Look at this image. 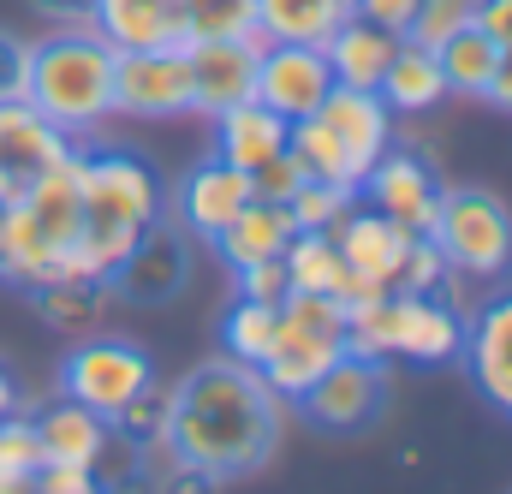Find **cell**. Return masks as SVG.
Returning a JSON list of instances; mask_svg holds the SVG:
<instances>
[{"label":"cell","mask_w":512,"mask_h":494,"mask_svg":"<svg viewBox=\"0 0 512 494\" xmlns=\"http://www.w3.org/2000/svg\"><path fill=\"white\" fill-rule=\"evenodd\" d=\"M167 441L185 465H197L215 483L251 477L280 441V393L262 381L256 364L221 352L167 393Z\"/></svg>","instance_id":"cell-1"},{"label":"cell","mask_w":512,"mask_h":494,"mask_svg":"<svg viewBox=\"0 0 512 494\" xmlns=\"http://www.w3.org/2000/svg\"><path fill=\"white\" fill-rule=\"evenodd\" d=\"M84 233V161L78 149L36 173L12 203H0V280L6 286H54L60 256Z\"/></svg>","instance_id":"cell-2"},{"label":"cell","mask_w":512,"mask_h":494,"mask_svg":"<svg viewBox=\"0 0 512 494\" xmlns=\"http://www.w3.org/2000/svg\"><path fill=\"white\" fill-rule=\"evenodd\" d=\"M24 102L66 131L72 143H84L96 125L114 114V48L96 36V24H60L54 36L30 42L24 60Z\"/></svg>","instance_id":"cell-3"},{"label":"cell","mask_w":512,"mask_h":494,"mask_svg":"<svg viewBox=\"0 0 512 494\" xmlns=\"http://www.w3.org/2000/svg\"><path fill=\"white\" fill-rule=\"evenodd\" d=\"M465 346V316L441 292H382L346 310V352L370 364H447Z\"/></svg>","instance_id":"cell-4"},{"label":"cell","mask_w":512,"mask_h":494,"mask_svg":"<svg viewBox=\"0 0 512 494\" xmlns=\"http://www.w3.org/2000/svg\"><path fill=\"white\" fill-rule=\"evenodd\" d=\"M334 358H346V304L328 292H286L280 322H274V346L256 364L262 381L280 399H298Z\"/></svg>","instance_id":"cell-5"},{"label":"cell","mask_w":512,"mask_h":494,"mask_svg":"<svg viewBox=\"0 0 512 494\" xmlns=\"http://www.w3.org/2000/svg\"><path fill=\"white\" fill-rule=\"evenodd\" d=\"M429 239L441 250L447 274H459V280H501L512 268V209L495 191L453 185L435 203Z\"/></svg>","instance_id":"cell-6"},{"label":"cell","mask_w":512,"mask_h":494,"mask_svg":"<svg viewBox=\"0 0 512 494\" xmlns=\"http://www.w3.org/2000/svg\"><path fill=\"white\" fill-rule=\"evenodd\" d=\"M78 161H84V227H120V233H143L167 215L161 203V185L155 173L126 155V149H84L78 143Z\"/></svg>","instance_id":"cell-7"},{"label":"cell","mask_w":512,"mask_h":494,"mask_svg":"<svg viewBox=\"0 0 512 494\" xmlns=\"http://www.w3.org/2000/svg\"><path fill=\"white\" fill-rule=\"evenodd\" d=\"M60 387H66V399H78V405H90V411H102V417L114 423L120 405H131L137 393L155 387V364H149L143 346L96 334V340H78V346L66 352Z\"/></svg>","instance_id":"cell-8"},{"label":"cell","mask_w":512,"mask_h":494,"mask_svg":"<svg viewBox=\"0 0 512 494\" xmlns=\"http://www.w3.org/2000/svg\"><path fill=\"white\" fill-rule=\"evenodd\" d=\"M387 399V364H370V358H334L328 370L316 375L292 405L304 411V423L328 429V435H358L382 417Z\"/></svg>","instance_id":"cell-9"},{"label":"cell","mask_w":512,"mask_h":494,"mask_svg":"<svg viewBox=\"0 0 512 494\" xmlns=\"http://www.w3.org/2000/svg\"><path fill=\"white\" fill-rule=\"evenodd\" d=\"M114 114H131V120H179V114H191L185 48L114 54Z\"/></svg>","instance_id":"cell-10"},{"label":"cell","mask_w":512,"mask_h":494,"mask_svg":"<svg viewBox=\"0 0 512 494\" xmlns=\"http://www.w3.org/2000/svg\"><path fill=\"white\" fill-rule=\"evenodd\" d=\"M268 36H221V42H185V66H191V114H227L239 102H256V60H262Z\"/></svg>","instance_id":"cell-11"},{"label":"cell","mask_w":512,"mask_h":494,"mask_svg":"<svg viewBox=\"0 0 512 494\" xmlns=\"http://www.w3.org/2000/svg\"><path fill=\"white\" fill-rule=\"evenodd\" d=\"M256 203V179L245 167H233V161H197L185 179H179V191H173V203H167V215L185 227V239H215L239 209H251Z\"/></svg>","instance_id":"cell-12"},{"label":"cell","mask_w":512,"mask_h":494,"mask_svg":"<svg viewBox=\"0 0 512 494\" xmlns=\"http://www.w3.org/2000/svg\"><path fill=\"white\" fill-rule=\"evenodd\" d=\"M334 90L328 54L304 48V42H268L256 60V102L274 108L280 120H304L322 108V96Z\"/></svg>","instance_id":"cell-13"},{"label":"cell","mask_w":512,"mask_h":494,"mask_svg":"<svg viewBox=\"0 0 512 494\" xmlns=\"http://www.w3.org/2000/svg\"><path fill=\"white\" fill-rule=\"evenodd\" d=\"M185 274H191L185 227L161 215L155 227H143V239L131 245V256L114 268L108 292H114V298H131V304H167V298L185 286Z\"/></svg>","instance_id":"cell-14"},{"label":"cell","mask_w":512,"mask_h":494,"mask_svg":"<svg viewBox=\"0 0 512 494\" xmlns=\"http://www.w3.org/2000/svg\"><path fill=\"white\" fill-rule=\"evenodd\" d=\"M459 364L471 375V387L512 417V292H495L477 316H465V346Z\"/></svg>","instance_id":"cell-15"},{"label":"cell","mask_w":512,"mask_h":494,"mask_svg":"<svg viewBox=\"0 0 512 494\" xmlns=\"http://www.w3.org/2000/svg\"><path fill=\"white\" fill-rule=\"evenodd\" d=\"M358 197H370V209H382L387 221H399L405 233H429L441 185H435V173L411 149H387L382 161L358 179Z\"/></svg>","instance_id":"cell-16"},{"label":"cell","mask_w":512,"mask_h":494,"mask_svg":"<svg viewBox=\"0 0 512 494\" xmlns=\"http://www.w3.org/2000/svg\"><path fill=\"white\" fill-rule=\"evenodd\" d=\"M316 120L334 131V143L346 149L352 173L364 179L387 149H393V108H387L376 90H352V84H334L316 108Z\"/></svg>","instance_id":"cell-17"},{"label":"cell","mask_w":512,"mask_h":494,"mask_svg":"<svg viewBox=\"0 0 512 494\" xmlns=\"http://www.w3.org/2000/svg\"><path fill=\"white\" fill-rule=\"evenodd\" d=\"M72 149H78V143H72L66 131H54L24 96L0 102V173L12 179V191H24L36 173H48V167L66 161Z\"/></svg>","instance_id":"cell-18"},{"label":"cell","mask_w":512,"mask_h":494,"mask_svg":"<svg viewBox=\"0 0 512 494\" xmlns=\"http://www.w3.org/2000/svg\"><path fill=\"white\" fill-rule=\"evenodd\" d=\"M96 36L131 54V48H185V6L179 0H96L90 6Z\"/></svg>","instance_id":"cell-19"},{"label":"cell","mask_w":512,"mask_h":494,"mask_svg":"<svg viewBox=\"0 0 512 494\" xmlns=\"http://www.w3.org/2000/svg\"><path fill=\"white\" fill-rule=\"evenodd\" d=\"M286 137H292V120H280L262 102H239V108L215 114V155L245 167V173L268 167L274 155H286Z\"/></svg>","instance_id":"cell-20"},{"label":"cell","mask_w":512,"mask_h":494,"mask_svg":"<svg viewBox=\"0 0 512 494\" xmlns=\"http://www.w3.org/2000/svg\"><path fill=\"white\" fill-rule=\"evenodd\" d=\"M399 42L405 36H393L382 24H370V18H346L328 42H322V54H328V72H334V84H352V90H376L387 72V60L399 54Z\"/></svg>","instance_id":"cell-21"},{"label":"cell","mask_w":512,"mask_h":494,"mask_svg":"<svg viewBox=\"0 0 512 494\" xmlns=\"http://www.w3.org/2000/svg\"><path fill=\"white\" fill-rule=\"evenodd\" d=\"M334 245L346 256V268H358V274H376V280H393V268H399V256L411 245V233L399 227V221H387L382 209H346L334 227Z\"/></svg>","instance_id":"cell-22"},{"label":"cell","mask_w":512,"mask_h":494,"mask_svg":"<svg viewBox=\"0 0 512 494\" xmlns=\"http://www.w3.org/2000/svg\"><path fill=\"white\" fill-rule=\"evenodd\" d=\"M36 435H42V453L60 459V465H96V453L108 447L114 423L78 399H54L36 411Z\"/></svg>","instance_id":"cell-23"},{"label":"cell","mask_w":512,"mask_h":494,"mask_svg":"<svg viewBox=\"0 0 512 494\" xmlns=\"http://www.w3.org/2000/svg\"><path fill=\"white\" fill-rule=\"evenodd\" d=\"M292 215H286V203H262L256 197L251 209H239L209 245L221 250V262L227 268H251V262H268V256H280V250L292 245Z\"/></svg>","instance_id":"cell-24"},{"label":"cell","mask_w":512,"mask_h":494,"mask_svg":"<svg viewBox=\"0 0 512 494\" xmlns=\"http://www.w3.org/2000/svg\"><path fill=\"white\" fill-rule=\"evenodd\" d=\"M393 114H429L441 96H447V78H441V60L435 48H417V42H399V54L387 60L382 84H376Z\"/></svg>","instance_id":"cell-25"},{"label":"cell","mask_w":512,"mask_h":494,"mask_svg":"<svg viewBox=\"0 0 512 494\" xmlns=\"http://www.w3.org/2000/svg\"><path fill=\"white\" fill-rule=\"evenodd\" d=\"M346 18H352V0H256V30L268 42L322 48Z\"/></svg>","instance_id":"cell-26"},{"label":"cell","mask_w":512,"mask_h":494,"mask_svg":"<svg viewBox=\"0 0 512 494\" xmlns=\"http://www.w3.org/2000/svg\"><path fill=\"white\" fill-rule=\"evenodd\" d=\"M435 60H441V78H447V90L453 96H489V78H495V60H501V42L489 36V30H477V24H465V30H453L441 48H435Z\"/></svg>","instance_id":"cell-27"},{"label":"cell","mask_w":512,"mask_h":494,"mask_svg":"<svg viewBox=\"0 0 512 494\" xmlns=\"http://www.w3.org/2000/svg\"><path fill=\"white\" fill-rule=\"evenodd\" d=\"M280 262H286V280H292V292H340V280H346V256L334 245V233H292V245L280 250Z\"/></svg>","instance_id":"cell-28"},{"label":"cell","mask_w":512,"mask_h":494,"mask_svg":"<svg viewBox=\"0 0 512 494\" xmlns=\"http://www.w3.org/2000/svg\"><path fill=\"white\" fill-rule=\"evenodd\" d=\"M108 298H114L108 286H84V280L36 286V310H42V322L60 328V334H84V328H96L102 310H108Z\"/></svg>","instance_id":"cell-29"},{"label":"cell","mask_w":512,"mask_h":494,"mask_svg":"<svg viewBox=\"0 0 512 494\" xmlns=\"http://www.w3.org/2000/svg\"><path fill=\"white\" fill-rule=\"evenodd\" d=\"M274 322H280V304L233 298V310L221 316V352L239 358V364H262L268 346H274Z\"/></svg>","instance_id":"cell-30"},{"label":"cell","mask_w":512,"mask_h":494,"mask_svg":"<svg viewBox=\"0 0 512 494\" xmlns=\"http://www.w3.org/2000/svg\"><path fill=\"white\" fill-rule=\"evenodd\" d=\"M286 149L304 161V173H310V179H328V185H352V191H358V173H352L346 149L334 143V131L316 120V114L292 120V137H286Z\"/></svg>","instance_id":"cell-31"},{"label":"cell","mask_w":512,"mask_h":494,"mask_svg":"<svg viewBox=\"0 0 512 494\" xmlns=\"http://www.w3.org/2000/svg\"><path fill=\"white\" fill-rule=\"evenodd\" d=\"M179 6H185V42H221L256 30V0H179Z\"/></svg>","instance_id":"cell-32"},{"label":"cell","mask_w":512,"mask_h":494,"mask_svg":"<svg viewBox=\"0 0 512 494\" xmlns=\"http://www.w3.org/2000/svg\"><path fill=\"white\" fill-rule=\"evenodd\" d=\"M358 203V191L352 185H328V179H304L298 191H292V203H286V215H292V227L298 233H328L346 209Z\"/></svg>","instance_id":"cell-33"},{"label":"cell","mask_w":512,"mask_h":494,"mask_svg":"<svg viewBox=\"0 0 512 494\" xmlns=\"http://www.w3.org/2000/svg\"><path fill=\"white\" fill-rule=\"evenodd\" d=\"M441 280H447V262H441L435 239H429V233H411V245L399 256L387 292H441Z\"/></svg>","instance_id":"cell-34"},{"label":"cell","mask_w":512,"mask_h":494,"mask_svg":"<svg viewBox=\"0 0 512 494\" xmlns=\"http://www.w3.org/2000/svg\"><path fill=\"white\" fill-rule=\"evenodd\" d=\"M471 12H477V0H417V18H411L405 42H417V48H441L453 30L471 24Z\"/></svg>","instance_id":"cell-35"},{"label":"cell","mask_w":512,"mask_h":494,"mask_svg":"<svg viewBox=\"0 0 512 494\" xmlns=\"http://www.w3.org/2000/svg\"><path fill=\"white\" fill-rule=\"evenodd\" d=\"M42 459H48V453H42L36 417H24V411H6V417H0V471L36 477V465H42Z\"/></svg>","instance_id":"cell-36"},{"label":"cell","mask_w":512,"mask_h":494,"mask_svg":"<svg viewBox=\"0 0 512 494\" xmlns=\"http://www.w3.org/2000/svg\"><path fill=\"white\" fill-rule=\"evenodd\" d=\"M114 429L126 435V441H149V435H161L167 429V399L149 387V393H137L131 405H120L114 411Z\"/></svg>","instance_id":"cell-37"},{"label":"cell","mask_w":512,"mask_h":494,"mask_svg":"<svg viewBox=\"0 0 512 494\" xmlns=\"http://www.w3.org/2000/svg\"><path fill=\"white\" fill-rule=\"evenodd\" d=\"M233 280H239V298H251V304H280V298L292 292V280H286V262H280V256L251 262V268H233Z\"/></svg>","instance_id":"cell-38"},{"label":"cell","mask_w":512,"mask_h":494,"mask_svg":"<svg viewBox=\"0 0 512 494\" xmlns=\"http://www.w3.org/2000/svg\"><path fill=\"white\" fill-rule=\"evenodd\" d=\"M251 179H256V197H262V203H292V191H298L310 173H304V161L286 149V155H274L268 167H256Z\"/></svg>","instance_id":"cell-39"},{"label":"cell","mask_w":512,"mask_h":494,"mask_svg":"<svg viewBox=\"0 0 512 494\" xmlns=\"http://www.w3.org/2000/svg\"><path fill=\"white\" fill-rule=\"evenodd\" d=\"M36 494H108L102 477L90 465H60V459H42L36 465Z\"/></svg>","instance_id":"cell-40"},{"label":"cell","mask_w":512,"mask_h":494,"mask_svg":"<svg viewBox=\"0 0 512 494\" xmlns=\"http://www.w3.org/2000/svg\"><path fill=\"white\" fill-rule=\"evenodd\" d=\"M352 12L370 18V24H382V30H393V36H405L411 18H417V0H352Z\"/></svg>","instance_id":"cell-41"},{"label":"cell","mask_w":512,"mask_h":494,"mask_svg":"<svg viewBox=\"0 0 512 494\" xmlns=\"http://www.w3.org/2000/svg\"><path fill=\"white\" fill-rule=\"evenodd\" d=\"M24 60H30V42H18V36L0 30V102L24 96Z\"/></svg>","instance_id":"cell-42"},{"label":"cell","mask_w":512,"mask_h":494,"mask_svg":"<svg viewBox=\"0 0 512 494\" xmlns=\"http://www.w3.org/2000/svg\"><path fill=\"white\" fill-rule=\"evenodd\" d=\"M471 24H477V30H489L501 48H512V0H477Z\"/></svg>","instance_id":"cell-43"},{"label":"cell","mask_w":512,"mask_h":494,"mask_svg":"<svg viewBox=\"0 0 512 494\" xmlns=\"http://www.w3.org/2000/svg\"><path fill=\"white\" fill-rule=\"evenodd\" d=\"M483 102H495L501 114H512V48H501V60H495V78H489V96Z\"/></svg>","instance_id":"cell-44"},{"label":"cell","mask_w":512,"mask_h":494,"mask_svg":"<svg viewBox=\"0 0 512 494\" xmlns=\"http://www.w3.org/2000/svg\"><path fill=\"white\" fill-rule=\"evenodd\" d=\"M30 6H36V12H48V18H60V24H84L96 0H30Z\"/></svg>","instance_id":"cell-45"},{"label":"cell","mask_w":512,"mask_h":494,"mask_svg":"<svg viewBox=\"0 0 512 494\" xmlns=\"http://www.w3.org/2000/svg\"><path fill=\"white\" fill-rule=\"evenodd\" d=\"M0 494H36V477H18V471H0Z\"/></svg>","instance_id":"cell-46"},{"label":"cell","mask_w":512,"mask_h":494,"mask_svg":"<svg viewBox=\"0 0 512 494\" xmlns=\"http://www.w3.org/2000/svg\"><path fill=\"white\" fill-rule=\"evenodd\" d=\"M6 411H18V381L0 370V417H6Z\"/></svg>","instance_id":"cell-47"}]
</instances>
